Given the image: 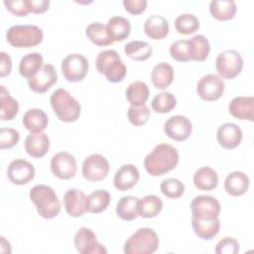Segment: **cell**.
<instances>
[{
  "mask_svg": "<svg viewBox=\"0 0 254 254\" xmlns=\"http://www.w3.org/2000/svg\"><path fill=\"white\" fill-rule=\"evenodd\" d=\"M178 163V150L166 143L157 145L144 159V167L147 173L153 177L169 173L177 167Z\"/></svg>",
  "mask_w": 254,
  "mask_h": 254,
  "instance_id": "1",
  "label": "cell"
},
{
  "mask_svg": "<svg viewBox=\"0 0 254 254\" xmlns=\"http://www.w3.org/2000/svg\"><path fill=\"white\" fill-rule=\"evenodd\" d=\"M29 195L39 215L43 218L51 219L60 213L61 201L53 188L46 185H37L31 189Z\"/></svg>",
  "mask_w": 254,
  "mask_h": 254,
  "instance_id": "2",
  "label": "cell"
},
{
  "mask_svg": "<svg viewBox=\"0 0 254 254\" xmlns=\"http://www.w3.org/2000/svg\"><path fill=\"white\" fill-rule=\"evenodd\" d=\"M50 101L55 114L61 121L70 123L78 119L81 111L80 104L66 89L55 90Z\"/></svg>",
  "mask_w": 254,
  "mask_h": 254,
  "instance_id": "3",
  "label": "cell"
},
{
  "mask_svg": "<svg viewBox=\"0 0 254 254\" xmlns=\"http://www.w3.org/2000/svg\"><path fill=\"white\" fill-rule=\"evenodd\" d=\"M96 68L104 74L108 81L117 83L124 79L127 68L122 62L119 54L114 50H105L100 52L95 61Z\"/></svg>",
  "mask_w": 254,
  "mask_h": 254,
  "instance_id": "4",
  "label": "cell"
},
{
  "mask_svg": "<svg viewBox=\"0 0 254 254\" xmlns=\"http://www.w3.org/2000/svg\"><path fill=\"white\" fill-rule=\"evenodd\" d=\"M159 247L158 234L150 227L137 229L124 244L125 254H152Z\"/></svg>",
  "mask_w": 254,
  "mask_h": 254,
  "instance_id": "5",
  "label": "cell"
},
{
  "mask_svg": "<svg viewBox=\"0 0 254 254\" xmlns=\"http://www.w3.org/2000/svg\"><path fill=\"white\" fill-rule=\"evenodd\" d=\"M6 39L14 48H32L43 42L44 34L36 25H16L8 29Z\"/></svg>",
  "mask_w": 254,
  "mask_h": 254,
  "instance_id": "6",
  "label": "cell"
},
{
  "mask_svg": "<svg viewBox=\"0 0 254 254\" xmlns=\"http://www.w3.org/2000/svg\"><path fill=\"white\" fill-rule=\"evenodd\" d=\"M215 67L221 78L232 79L242 71L243 59L237 51L226 50L217 56Z\"/></svg>",
  "mask_w": 254,
  "mask_h": 254,
  "instance_id": "7",
  "label": "cell"
},
{
  "mask_svg": "<svg viewBox=\"0 0 254 254\" xmlns=\"http://www.w3.org/2000/svg\"><path fill=\"white\" fill-rule=\"evenodd\" d=\"M62 72L68 82L81 81L88 71V62L80 54H70L62 62Z\"/></svg>",
  "mask_w": 254,
  "mask_h": 254,
  "instance_id": "8",
  "label": "cell"
},
{
  "mask_svg": "<svg viewBox=\"0 0 254 254\" xmlns=\"http://www.w3.org/2000/svg\"><path fill=\"white\" fill-rule=\"evenodd\" d=\"M82 176L89 182H100L109 173V163L100 154H92L86 157L82 163Z\"/></svg>",
  "mask_w": 254,
  "mask_h": 254,
  "instance_id": "9",
  "label": "cell"
},
{
  "mask_svg": "<svg viewBox=\"0 0 254 254\" xmlns=\"http://www.w3.org/2000/svg\"><path fill=\"white\" fill-rule=\"evenodd\" d=\"M223 79L216 74L203 75L196 84L197 95L205 101H215L224 92Z\"/></svg>",
  "mask_w": 254,
  "mask_h": 254,
  "instance_id": "10",
  "label": "cell"
},
{
  "mask_svg": "<svg viewBox=\"0 0 254 254\" xmlns=\"http://www.w3.org/2000/svg\"><path fill=\"white\" fill-rule=\"evenodd\" d=\"M220 208L219 201L211 195H197L190 202L191 216L196 218H216Z\"/></svg>",
  "mask_w": 254,
  "mask_h": 254,
  "instance_id": "11",
  "label": "cell"
},
{
  "mask_svg": "<svg viewBox=\"0 0 254 254\" xmlns=\"http://www.w3.org/2000/svg\"><path fill=\"white\" fill-rule=\"evenodd\" d=\"M52 173L61 180H69L76 174L75 158L67 152H59L51 160Z\"/></svg>",
  "mask_w": 254,
  "mask_h": 254,
  "instance_id": "12",
  "label": "cell"
},
{
  "mask_svg": "<svg viewBox=\"0 0 254 254\" xmlns=\"http://www.w3.org/2000/svg\"><path fill=\"white\" fill-rule=\"evenodd\" d=\"M74 246L80 254H106V248L100 244L94 232L87 227H81L74 235Z\"/></svg>",
  "mask_w": 254,
  "mask_h": 254,
  "instance_id": "13",
  "label": "cell"
},
{
  "mask_svg": "<svg viewBox=\"0 0 254 254\" xmlns=\"http://www.w3.org/2000/svg\"><path fill=\"white\" fill-rule=\"evenodd\" d=\"M65 211L69 216L80 217L89 210V196L77 189H69L64 195Z\"/></svg>",
  "mask_w": 254,
  "mask_h": 254,
  "instance_id": "14",
  "label": "cell"
},
{
  "mask_svg": "<svg viewBox=\"0 0 254 254\" xmlns=\"http://www.w3.org/2000/svg\"><path fill=\"white\" fill-rule=\"evenodd\" d=\"M164 132L169 138L182 142L190 136L192 125L188 117L184 115H174L165 122Z\"/></svg>",
  "mask_w": 254,
  "mask_h": 254,
  "instance_id": "15",
  "label": "cell"
},
{
  "mask_svg": "<svg viewBox=\"0 0 254 254\" xmlns=\"http://www.w3.org/2000/svg\"><path fill=\"white\" fill-rule=\"evenodd\" d=\"M58 80L56 69L51 64H44L42 68L33 77L28 79L31 90L36 93L47 92Z\"/></svg>",
  "mask_w": 254,
  "mask_h": 254,
  "instance_id": "16",
  "label": "cell"
},
{
  "mask_svg": "<svg viewBox=\"0 0 254 254\" xmlns=\"http://www.w3.org/2000/svg\"><path fill=\"white\" fill-rule=\"evenodd\" d=\"M7 175L11 183L23 186L34 179L35 168L30 162L24 159H16L9 164Z\"/></svg>",
  "mask_w": 254,
  "mask_h": 254,
  "instance_id": "17",
  "label": "cell"
},
{
  "mask_svg": "<svg viewBox=\"0 0 254 254\" xmlns=\"http://www.w3.org/2000/svg\"><path fill=\"white\" fill-rule=\"evenodd\" d=\"M242 130L240 127L231 122L220 125L216 132V139L218 144L225 149H234L238 147L242 141Z\"/></svg>",
  "mask_w": 254,
  "mask_h": 254,
  "instance_id": "18",
  "label": "cell"
},
{
  "mask_svg": "<svg viewBox=\"0 0 254 254\" xmlns=\"http://www.w3.org/2000/svg\"><path fill=\"white\" fill-rule=\"evenodd\" d=\"M228 111L234 118L240 120H254V98L253 96H237L228 104Z\"/></svg>",
  "mask_w": 254,
  "mask_h": 254,
  "instance_id": "19",
  "label": "cell"
},
{
  "mask_svg": "<svg viewBox=\"0 0 254 254\" xmlns=\"http://www.w3.org/2000/svg\"><path fill=\"white\" fill-rule=\"evenodd\" d=\"M140 179V174L138 169L132 164H125L122 165L116 172L114 176V187L120 190L125 191L133 187L138 183Z\"/></svg>",
  "mask_w": 254,
  "mask_h": 254,
  "instance_id": "20",
  "label": "cell"
},
{
  "mask_svg": "<svg viewBox=\"0 0 254 254\" xmlns=\"http://www.w3.org/2000/svg\"><path fill=\"white\" fill-rule=\"evenodd\" d=\"M50 149V138L44 132H31L25 139V151L33 158L44 157Z\"/></svg>",
  "mask_w": 254,
  "mask_h": 254,
  "instance_id": "21",
  "label": "cell"
},
{
  "mask_svg": "<svg viewBox=\"0 0 254 254\" xmlns=\"http://www.w3.org/2000/svg\"><path fill=\"white\" fill-rule=\"evenodd\" d=\"M191 226L194 233L203 240H210L217 235L220 221L216 218H196L191 216Z\"/></svg>",
  "mask_w": 254,
  "mask_h": 254,
  "instance_id": "22",
  "label": "cell"
},
{
  "mask_svg": "<svg viewBox=\"0 0 254 254\" xmlns=\"http://www.w3.org/2000/svg\"><path fill=\"white\" fill-rule=\"evenodd\" d=\"M249 188V178L240 171H234L227 175L224 181V189L231 196L244 194Z\"/></svg>",
  "mask_w": 254,
  "mask_h": 254,
  "instance_id": "23",
  "label": "cell"
},
{
  "mask_svg": "<svg viewBox=\"0 0 254 254\" xmlns=\"http://www.w3.org/2000/svg\"><path fill=\"white\" fill-rule=\"evenodd\" d=\"M144 32L152 40H162L169 34V23L161 15H152L144 23Z\"/></svg>",
  "mask_w": 254,
  "mask_h": 254,
  "instance_id": "24",
  "label": "cell"
},
{
  "mask_svg": "<svg viewBox=\"0 0 254 254\" xmlns=\"http://www.w3.org/2000/svg\"><path fill=\"white\" fill-rule=\"evenodd\" d=\"M85 35L92 44L98 47H106L114 43L107 25H103L99 22L89 24L85 29Z\"/></svg>",
  "mask_w": 254,
  "mask_h": 254,
  "instance_id": "25",
  "label": "cell"
},
{
  "mask_svg": "<svg viewBox=\"0 0 254 254\" xmlns=\"http://www.w3.org/2000/svg\"><path fill=\"white\" fill-rule=\"evenodd\" d=\"M23 125L30 132H44L47 128L49 119L45 111L39 108H32L25 112L23 116Z\"/></svg>",
  "mask_w": 254,
  "mask_h": 254,
  "instance_id": "26",
  "label": "cell"
},
{
  "mask_svg": "<svg viewBox=\"0 0 254 254\" xmlns=\"http://www.w3.org/2000/svg\"><path fill=\"white\" fill-rule=\"evenodd\" d=\"M193 184L200 190H212L218 185L217 173L209 167H201L193 175Z\"/></svg>",
  "mask_w": 254,
  "mask_h": 254,
  "instance_id": "27",
  "label": "cell"
},
{
  "mask_svg": "<svg viewBox=\"0 0 254 254\" xmlns=\"http://www.w3.org/2000/svg\"><path fill=\"white\" fill-rule=\"evenodd\" d=\"M151 79L158 89H166L174 79V68L167 63H160L154 66L151 72Z\"/></svg>",
  "mask_w": 254,
  "mask_h": 254,
  "instance_id": "28",
  "label": "cell"
},
{
  "mask_svg": "<svg viewBox=\"0 0 254 254\" xmlns=\"http://www.w3.org/2000/svg\"><path fill=\"white\" fill-rule=\"evenodd\" d=\"M116 213L122 220H134L139 216V199L133 195L122 196L116 204Z\"/></svg>",
  "mask_w": 254,
  "mask_h": 254,
  "instance_id": "29",
  "label": "cell"
},
{
  "mask_svg": "<svg viewBox=\"0 0 254 254\" xmlns=\"http://www.w3.org/2000/svg\"><path fill=\"white\" fill-rule=\"evenodd\" d=\"M44 60L40 53H29L24 56L19 64V72L21 76L31 78L42 68Z\"/></svg>",
  "mask_w": 254,
  "mask_h": 254,
  "instance_id": "30",
  "label": "cell"
},
{
  "mask_svg": "<svg viewBox=\"0 0 254 254\" xmlns=\"http://www.w3.org/2000/svg\"><path fill=\"white\" fill-rule=\"evenodd\" d=\"M149 94L150 91L148 85L139 80L131 82L125 90L126 99L132 106L144 105L149 98Z\"/></svg>",
  "mask_w": 254,
  "mask_h": 254,
  "instance_id": "31",
  "label": "cell"
},
{
  "mask_svg": "<svg viewBox=\"0 0 254 254\" xmlns=\"http://www.w3.org/2000/svg\"><path fill=\"white\" fill-rule=\"evenodd\" d=\"M209 12L219 21L231 20L236 13V3L232 0H213L209 3Z\"/></svg>",
  "mask_w": 254,
  "mask_h": 254,
  "instance_id": "32",
  "label": "cell"
},
{
  "mask_svg": "<svg viewBox=\"0 0 254 254\" xmlns=\"http://www.w3.org/2000/svg\"><path fill=\"white\" fill-rule=\"evenodd\" d=\"M19 111V103L14 99L4 85L0 86V118L9 121L16 117Z\"/></svg>",
  "mask_w": 254,
  "mask_h": 254,
  "instance_id": "33",
  "label": "cell"
},
{
  "mask_svg": "<svg viewBox=\"0 0 254 254\" xmlns=\"http://www.w3.org/2000/svg\"><path fill=\"white\" fill-rule=\"evenodd\" d=\"M190 54V61L203 62L207 59L210 52V45L206 37L195 35L188 40Z\"/></svg>",
  "mask_w": 254,
  "mask_h": 254,
  "instance_id": "34",
  "label": "cell"
},
{
  "mask_svg": "<svg viewBox=\"0 0 254 254\" xmlns=\"http://www.w3.org/2000/svg\"><path fill=\"white\" fill-rule=\"evenodd\" d=\"M107 28L114 42L124 41L129 37L131 32L130 21L121 16H115L109 19Z\"/></svg>",
  "mask_w": 254,
  "mask_h": 254,
  "instance_id": "35",
  "label": "cell"
},
{
  "mask_svg": "<svg viewBox=\"0 0 254 254\" xmlns=\"http://www.w3.org/2000/svg\"><path fill=\"white\" fill-rule=\"evenodd\" d=\"M163 208V201L155 194H149L139 199V216L152 218L157 216Z\"/></svg>",
  "mask_w": 254,
  "mask_h": 254,
  "instance_id": "36",
  "label": "cell"
},
{
  "mask_svg": "<svg viewBox=\"0 0 254 254\" xmlns=\"http://www.w3.org/2000/svg\"><path fill=\"white\" fill-rule=\"evenodd\" d=\"M125 54L132 60L143 62L148 60L152 55V47L144 41H131L125 45Z\"/></svg>",
  "mask_w": 254,
  "mask_h": 254,
  "instance_id": "37",
  "label": "cell"
},
{
  "mask_svg": "<svg viewBox=\"0 0 254 254\" xmlns=\"http://www.w3.org/2000/svg\"><path fill=\"white\" fill-rule=\"evenodd\" d=\"M175 28L178 33L183 35L194 34L199 28V21L193 14H181L175 20Z\"/></svg>",
  "mask_w": 254,
  "mask_h": 254,
  "instance_id": "38",
  "label": "cell"
},
{
  "mask_svg": "<svg viewBox=\"0 0 254 254\" xmlns=\"http://www.w3.org/2000/svg\"><path fill=\"white\" fill-rule=\"evenodd\" d=\"M177 106L175 95L168 91L158 93L152 100V108L158 113H169Z\"/></svg>",
  "mask_w": 254,
  "mask_h": 254,
  "instance_id": "39",
  "label": "cell"
},
{
  "mask_svg": "<svg viewBox=\"0 0 254 254\" xmlns=\"http://www.w3.org/2000/svg\"><path fill=\"white\" fill-rule=\"evenodd\" d=\"M89 212L100 213L104 211L110 203V193L105 190H96L89 195Z\"/></svg>",
  "mask_w": 254,
  "mask_h": 254,
  "instance_id": "40",
  "label": "cell"
},
{
  "mask_svg": "<svg viewBox=\"0 0 254 254\" xmlns=\"http://www.w3.org/2000/svg\"><path fill=\"white\" fill-rule=\"evenodd\" d=\"M163 194L169 198H178L185 192V185L178 179H165L160 186Z\"/></svg>",
  "mask_w": 254,
  "mask_h": 254,
  "instance_id": "41",
  "label": "cell"
},
{
  "mask_svg": "<svg viewBox=\"0 0 254 254\" xmlns=\"http://www.w3.org/2000/svg\"><path fill=\"white\" fill-rule=\"evenodd\" d=\"M127 117L134 126H142L147 123L150 117V109L144 104L140 106H130L127 111Z\"/></svg>",
  "mask_w": 254,
  "mask_h": 254,
  "instance_id": "42",
  "label": "cell"
},
{
  "mask_svg": "<svg viewBox=\"0 0 254 254\" xmlns=\"http://www.w3.org/2000/svg\"><path fill=\"white\" fill-rule=\"evenodd\" d=\"M170 55L177 62L186 63L190 61L188 40H179L174 42L170 47Z\"/></svg>",
  "mask_w": 254,
  "mask_h": 254,
  "instance_id": "43",
  "label": "cell"
},
{
  "mask_svg": "<svg viewBox=\"0 0 254 254\" xmlns=\"http://www.w3.org/2000/svg\"><path fill=\"white\" fill-rule=\"evenodd\" d=\"M20 140V134L13 128H1L0 130V149H10Z\"/></svg>",
  "mask_w": 254,
  "mask_h": 254,
  "instance_id": "44",
  "label": "cell"
},
{
  "mask_svg": "<svg viewBox=\"0 0 254 254\" xmlns=\"http://www.w3.org/2000/svg\"><path fill=\"white\" fill-rule=\"evenodd\" d=\"M3 3L7 10L15 16L25 17L31 13L28 0H5Z\"/></svg>",
  "mask_w": 254,
  "mask_h": 254,
  "instance_id": "45",
  "label": "cell"
},
{
  "mask_svg": "<svg viewBox=\"0 0 254 254\" xmlns=\"http://www.w3.org/2000/svg\"><path fill=\"white\" fill-rule=\"evenodd\" d=\"M239 252V243L233 237H224L215 247L217 254H236Z\"/></svg>",
  "mask_w": 254,
  "mask_h": 254,
  "instance_id": "46",
  "label": "cell"
},
{
  "mask_svg": "<svg viewBox=\"0 0 254 254\" xmlns=\"http://www.w3.org/2000/svg\"><path fill=\"white\" fill-rule=\"evenodd\" d=\"M148 2L146 0H124L123 6L125 10L132 15H140L147 8Z\"/></svg>",
  "mask_w": 254,
  "mask_h": 254,
  "instance_id": "47",
  "label": "cell"
},
{
  "mask_svg": "<svg viewBox=\"0 0 254 254\" xmlns=\"http://www.w3.org/2000/svg\"><path fill=\"white\" fill-rule=\"evenodd\" d=\"M0 76L4 77L11 73L12 70V60L8 54L1 52L0 54Z\"/></svg>",
  "mask_w": 254,
  "mask_h": 254,
  "instance_id": "48",
  "label": "cell"
},
{
  "mask_svg": "<svg viewBox=\"0 0 254 254\" xmlns=\"http://www.w3.org/2000/svg\"><path fill=\"white\" fill-rule=\"evenodd\" d=\"M30 12L35 14H41L46 12L50 7L49 0H28Z\"/></svg>",
  "mask_w": 254,
  "mask_h": 254,
  "instance_id": "49",
  "label": "cell"
}]
</instances>
